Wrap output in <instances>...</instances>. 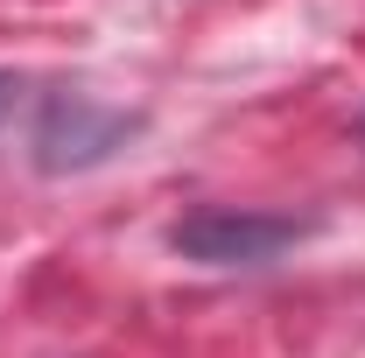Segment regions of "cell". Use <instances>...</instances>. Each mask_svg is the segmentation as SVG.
Segmentation results:
<instances>
[{"label":"cell","mask_w":365,"mask_h":358,"mask_svg":"<svg viewBox=\"0 0 365 358\" xmlns=\"http://www.w3.org/2000/svg\"><path fill=\"white\" fill-rule=\"evenodd\" d=\"M302 239H317V218H295V211H232V204H197V211H182L169 225V253L197 260V267H274Z\"/></svg>","instance_id":"6da1fadb"},{"label":"cell","mask_w":365,"mask_h":358,"mask_svg":"<svg viewBox=\"0 0 365 358\" xmlns=\"http://www.w3.org/2000/svg\"><path fill=\"white\" fill-rule=\"evenodd\" d=\"M140 134V113L91 98V91H49L36 113V169L43 176H85L98 162H113Z\"/></svg>","instance_id":"7a4b0ae2"},{"label":"cell","mask_w":365,"mask_h":358,"mask_svg":"<svg viewBox=\"0 0 365 358\" xmlns=\"http://www.w3.org/2000/svg\"><path fill=\"white\" fill-rule=\"evenodd\" d=\"M14 91H21V85H14V78L0 71V120H7V106H14Z\"/></svg>","instance_id":"3957f363"}]
</instances>
